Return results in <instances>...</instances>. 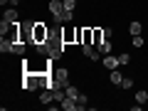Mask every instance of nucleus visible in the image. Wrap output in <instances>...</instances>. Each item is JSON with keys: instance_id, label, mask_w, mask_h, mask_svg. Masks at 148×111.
<instances>
[{"instance_id": "obj_14", "label": "nucleus", "mask_w": 148, "mask_h": 111, "mask_svg": "<svg viewBox=\"0 0 148 111\" xmlns=\"http://www.w3.org/2000/svg\"><path fill=\"white\" fill-rule=\"evenodd\" d=\"M25 47H27V42H20V40H17V42L12 45V52L20 54V57H25Z\"/></svg>"}, {"instance_id": "obj_22", "label": "nucleus", "mask_w": 148, "mask_h": 111, "mask_svg": "<svg viewBox=\"0 0 148 111\" xmlns=\"http://www.w3.org/2000/svg\"><path fill=\"white\" fill-rule=\"evenodd\" d=\"M111 35H114V30H111V27H104V37L106 40H111Z\"/></svg>"}, {"instance_id": "obj_8", "label": "nucleus", "mask_w": 148, "mask_h": 111, "mask_svg": "<svg viewBox=\"0 0 148 111\" xmlns=\"http://www.w3.org/2000/svg\"><path fill=\"white\" fill-rule=\"evenodd\" d=\"M3 20H8V22H20V12H17V8H8L5 15H3Z\"/></svg>"}, {"instance_id": "obj_6", "label": "nucleus", "mask_w": 148, "mask_h": 111, "mask_svg": "<svg viewBox=\"0 0 148 111\" xmlns=\"http://www.w3.org/2000/svg\"><path fill=\"white\" fill-rule=\"evenodd\" d=\"M82 52H84V57L91 59V62H99L101 59V52L94 47V45H82Z\"/></svg>"}, {"instance_id": "obj_17", "label": "nucleus", "mask_w": 148, "mask_h": 111, "mask_svg": "<svg viewBox=\"0 0 148 111\" xmlns=\"http://www.w3.org/2000/svg\"><path fill=\"white\" fill-rule=\"evenodd\" d=\"M128 62H131V54H128V52H121V54H119V64H128Z\"/></svg>"}, {"instance_id": "obj_18", "label": "nucleus", "mask_w": 148, "mask_h": 111, "mask_svg": "<svg viewBox=\"0 0 148 111\" xmlns=\"http://www.w3.org/2000/svg\"><path fill=\"white\" fill-rule=\"evenodd\" d=\"M131 42H133V47H143V45H146L141 35H133V40H131Z\"/></svg>"}, {"instance_id": "obj_24", "label": "nucleus", "mask_w": 148, "mask_h": 111, "mask_svg": "<svg viewBox=\"0 0 148 111\" xmlns=\"http://www.w3.org/2000/svg\"><path fill=\"white\" fill-rule=\"evenodd\" d=\"M10 5H12V8H15V5H17V0H10Z\"/></svg>"}, {"instance_id": "obj_1", "label": "nucleus", "mask_w": 148, "mask_h": 111, "mask_svg": "<svg viewBox=\"0 0 148 111\" xmlns=\"http://www.w3.org/2000/svg\"><path fill=\"white\" fill-rule=\"evenodd\" d=\"M52 84H54V89H64L69 84V69L67 67H52Z\"/></svg>"}, {"instance_id": "obj_21", "label": "nucleus", "mask_w": 148, "mask_h": 111, "mask_svg": "<svg viewBox=\"0 0 148 111\" xmlns=\"http://www.w3.org/2000/svg\"><path fill=\"white\" fill-rule=\"evenodd\" d=\"M74 20V10H64V22H72Z\"/></svg>"}, {"instance_id": "obj_10", "label": "nucleus", "mask_w": 148, "mask_h": 111, "mask_svg": "<svg viewBox=\"0 0 148 111\" xmlns=\"http://www.w3.org/2000/svg\"><path fill=\"white\" fill-rule=\"evenodd\" d=\"M109 79H111V84H116V86H121L123 77H121V72H119V69H111V72H109Z\"/></svg>"}, {"instance_id": "obj_3", "label": "nucleus", "mask_w": 148, "mask_h": 111, "mask_svg": "<svg viewBox=\"0 0 148 111\" xmlns=\"http://www.w3.org/2000/svg\"><path fill=\"white\" fill-rule=\"evenodd\" d=\"M49 37V27L45 22H35V32H32V45H42Z\"/></svg>"}, {"instance_id": "obj_11", "label": "nucleus", "mask_w": 148, "mask_h": 111, "mask_svg": "<svg viewBox=\"0 0 148 111\" xmlns=\"http://www.w3.org/2000/svg\"><path fill=\"white\" fill-rule=\"evenodd\" d=\"M128 32H131V37H133V35H143V25H141L138 20H133L131 25H128Z\"/></svg>"}, {"instance_id": "obj_16", "label": "nucleus", "mask_w": 148, "mask_h": 111, "mask_svg": "<svg viewBox=\"0 0 148 111\" xmlns=\"http://www.w3.org/2000/svg\"><path fill=\"white\" fill-rule=\"evenodd\" d=\"M136 101H138V104H146V101H148V91H146V89H141V91L136 94Z\"/></svg>"}, {"instance_id": "obj_12", "label": "nucleus", "mask_w": 148, "mask_h": 111, "mask_svg": "<svg viewBox=\"0 0 148 111\" xmlns=\"http://www.w3.org/2000/svg\"><path fill=\"white\" fill-rule=\"evenodd\" d=\"M12 45H15V42H10V40H8V37H3V42H0V52H3V54L12 52Z\"/></svg>"}, {"instance_id": "obj_7", "label": "nucleus", "mask_w": 148, "mask_h": 111, "mask_svg": "<svg viewBox=\"0 0 148 111\" xmlns=\"http://www.w3.org/2000/svg\"><path fill=\"white\" fill-rule=\"evenodd\" d=\"M104 69H119V54L114 57V54H104Z\"/></svg>"}, {"instance_id": "obj_4", "label": "nucleus", "mask_w": 148, "mask_h": 111, "mask_svg": "<svg viewBox=\"0 0 148 111\" xmlns=\"http://www.w3.org/2000/svg\"><path fill=\"white\" fill-rule=\"evenodd\" d=\"M32 32H35V22H32V20L20 22V42L32 45Z\"/></svg>"}, {"instance_id": "obj_9", "label": "nucleus", "mask_w": 148, "mask_h": 111, "mask_svg": "<svg viewBox=\"0 0 148 111\" xmlns=\"http://www.w3.org/2000/svg\"><path fill=\"white\" fill-rule=\"evenodd\" d=\"M96 49H99V52H101V57H104V54H111L114 45H111V40H106V37H104V40H101V42L96 45Z\"/></svg>"}, {"instance_id": "obj_23", "label": "nucleus", "mask_w": 148, "mask_h": 111, "mask_svg": "<svg viewBox=\"0 0 148 111\" xmlns=\"http://www.w3.org/2000/svg\"><path fill=\"white\" fill-rule=\"evenodd\" d=\"M0 5H10V0H0Z\"/></svg>"}, {"instance_id": "obj_20", "label": "nucleus", "mask_w": 148, "mask_h": 111, "mask_svg": "<svg viewBox=\"0 0 148 111\" xmlns=\"http://www.w3.org/2000/svg\"><path fill=\"white\" fill-rule=\"evenodd\" d=\"M121 86H123V89H131V86H133V79H131V77H126V79L121 82Z\"/></svg>"}, {"instance_id": "obj_19", "label": "nucleus", "mask_w": 148, "mask_h": 111, "mask_svg": "<svg viewBox=\"0 0 148 111\" xmlns=\"http://www.w3.org/2000/svg\"><path fill=\"white\" fill-rule=\"evenodd\" d=\"M64 3V10H74L77 8V0H62Z\"/></svg>"}, {"instance_id": "obj_13", "label": "nucleus", "mask_w": 148, "mask_h": 111, "mask_svg": "<svg viewBox=\"0 0 148 111\" xmlns=\"http://www.w3.org/2000/svg\"><path fill=\"white\" fill-rule=\"evenodd\" d=\"M101 40H104V27H94V40H91V45L96 47Z\"/></svg>"}, {"instance_id": "obj_2", "label": "nucleus", "mask_w": 148, "mask_h": 111, "mask_svg": "<svg viewBox=\"0 0 148 111\" xmlns=\"http://www.w3.org/2000/svg\"><path fill=\"white\" fill-rule=\"evenodd\" d=\"M49 12H52V20H54V25H62L64 22V3L62 0H49Z\"/></svg>"}, {"instance_id": "obj_15", "label": "nucleus", "mask_w": 148, "mask_h": 111, "mask_svg": "<svg viewBox=\"0 0 148 111\" xmlns=\"http://www.w3.org/2000/svg\"><path fill=\"white\" fill-rule=\"evenodd\" d=\"M86 101H89V99H86V94H82V91H79V96H77V104H79V111H84V109H86Z\"/></svg>"}, {"instance_id": "obj_5", "label": "nucleus", "mask_w": 148, "mask_h": 111, "mask_svg": "<svg viewBox=\"0 0 148 111\" xmlns=\"http://www.w3.org/2000/svg\"><path fill=\"white\" fill-rule=\"evenodd\" d=\"M62 40H64V45H79V27H62Z\"/></svg>"}]
</instances>
